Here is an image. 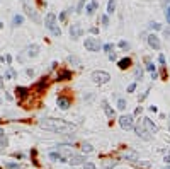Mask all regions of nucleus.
Returning <instances> with one entry per match:
<instances>
[{
	"label": "nucleus",
	"instance_id": "1",
	"mask_svg": "<svg viewBox=\"0 0 170 169\" xmlns=\"http://www.w3.org/2000/svg\"><path fill=\"white\" fill-rule=\"evenodd\" d=\"M39 127L44 130H51V132H58V133H68L75 130V125L60 118H44L39 121Z\"/></svg>",
	"mask_w": 170,
	"mask_h": 169
},
{
	"label": "nucleus",
	"instance_id": "2",
	"mask_svg": "<svg viewBox=\"0 0 170 169\" xmlns=\"http://www.w3.org/2000/svg\"><path fill=\"white\" fill-rule=\"evenodd\" d=\"M44 26L53 32V36H56V38L61 36V29L56 26V16H54L53 12H49L48 16H46V19H44Z\"/></svg>",
	"mask_w": 170,
	"mask_h": 169
},
{
	"label": "nucleus",
	"instance_id": "3",
	"mask_svg": "<svg viewBox=\"0 0 170 169\" xmlns=\"http://www.w3.org/2000/svg\"><path fill=\"white\" fill-rule=\"evenodd\" d=\"M92 80L95 82V84L102 85V84H107L109 80H111V75L104 72V70H94L92 72Z\"/></svg>",
	"mask_w": 170,
	"mask_h": 169
},
{
	"label": "nucleus",
	"instance_id": "4",
	"mask_svg": "<svg viewBox=\"0 0 170 169\" xmlns=\"http://www.w3.org/2000/svg\"><path fill=\"white\" fill-rule=\"evenodd\" d=\"M85 48H87L89 51H99L102 48V45L95 38H87V39H85Z\"/></svg>",
	"mask_w": 170,
	"mask_h": 169
},
{
	"label": "nucleus",
	"instance_id": "5",
	"mask_svg": "<svg viewBox=\"0 0 170 169\" xmlns=\"http://www.w3.org/2000/svg\"><path fill=\"white\" fill-rule=\"evenodd\" d=\"M119 125H121L122 130H129V128H133L134 121H133V115H122L119 118Z\"/></svg>",
	"mask_w": 170,
	"mask_h": 169
},
{
	"label": "nucleus",
	"instance_id": "6",
	"mask_svg": "<svg viewBox=\"0 0 170 169\" xmlns=\"http://www.w3.org/2000/svg\"><path fill=\"white\" fill-rule=\"evenodd\" d=\"M22 7H24V12L31 17L32 21H34V22H39V16H37V12L34 11V7L29 5V4H22Z\"/></svg>",
	"mask_w": 170,
	"mask_h": 169
},
{
	"label": "nucleus",
	"instance_id": "7",
	"mask_svg": "<svg viewBox=\"0 0 170 169\" xmlns=\"http://www.w3.org/2000/svg\"><path fill=\"white\" fill-rule=\"evenodd\" d=\"M141 125H143V128H145L148 133H157V125H155V123L151 121L150 118H143Z\"/></svg>",
	"mask_w": 170,
	"mask_h": 169
},
{
	"label": "nucleus",
	"instance_id": "8",
	"mask_svg": "<svg viewBox=\"0 0 170 169\" xmlns=\"http://www.w3.org/2000/svg\"><path fill=\"white\" fill-rule=\"evenodd\" d=\"M82 32H84V29H82L80 24H72V27H70V36H72V39H78L82 36Z\"/></svg>",
	"mask_w": 170,
	"mask_h": 169
},
{
	"label": "nucleus",
	"instance_id": "9",
	"mask_svg": "<svg viewBox=\"0 0 170 169\" xmlns=\"http://www.w3.org/2000/svg\"><path fill=\"white\" fill-rule=\"evenodd\" d=\"M146 39H148L150 48H153V50H160V39H158V36H157V34H150Z\"/></svg>",
	"mask_w": 170,
	"mask_h": 169
},
{
	"label": "nucleus",
	"instance_id": "10",
	"mask_svg": "<svg viewBox=\"0 0 170 169\" xmlns=\"http://www.w3.org/2000/svg\"><path fill=\"white\" fill-rule=\"evenodd\" d=\"M68 162L72 164V166H78V164H85V157H84V155H77V154H73V155H70Z\"/></svg>",
	"mask_w": 170,
	"mask_h": 169
},
{
	"label": "nucleus",
	"instance_id": "11",
	"mask_svg": "<svg viewBox=\"0 0 170 169\" xmlns=\"http://www.w3.org/2000/svg\"><path fill=\"white\" fill-rule=\"evenodd\" d=\"M122 159H126V161H133V162H136L138 161V154L134 152V150H124L122 152Z\"/></svg>",
	"mask_w": 170,
	"mask_h": 169
},
{
	"label": "nucleus",
	"instance_id": "12",
	"mask_svg": "<svg viewBox=\"0 0 170 169\" xmlns=\"http://www.w3.org/2000/svg\"><path fill=\"white\" fill-rule=\"evenodd\" d=\"M134 130H136V135H138V137H141L143 140H150V138H151L148 135V132L143 128V125H136V128H134Z\"/></svg>",
	"mask_w": 170,
	"mask_h": 169
},
{
	"label": "nucleus",
	"instance_id": "13",
	"mask_svg": "<svg viewBox=\"0 0 170 169\" xmlns=\"http://www.w3.org/2000/svg\"><path fill=\"white\" fill-rule=\"evenodd\" d=\"M116 161L114 159H104L102 161V169H112V167H116Z\"/></svg>",
	"mask_w": 170,
	"mask_h": 169
},
{
	"label": "nucleus",
	"instance_id": "14",
	"mask_svg": "<svg viewBox=\"0 0 170 169\" xmlns=\"http://www.w3.org/2000/svg\"><path fill=\"white\" fill-rule=\"evenodd\" d=\"M27 55L29 57H37L39 55V46L37 45H31V46L27 48Z\"/></svg>",
	"mask_w": 170,
	"mask_h": 169
},
{
	"label": "nucleus",
	"instance_id": "15",
	"mask_svg": "<svg viewBox=\"0 0 170 169\" xmlns=\"http://www.w3.org/2000/svg\"><path fill=\"white\" fill-rule=\"evenodd\" d=\"M102 108H104V111H106L107 116H109V118H114V109L107 104V101H102Z\"/></svg>",
	"mask_w": 170,
	"mask_h": 169
},
{
	"label": "nucleus",
	"instance_id": "16",
	"mask_svg": "<svg viewBox=\"0 0 170 169\" xmlns=\"http://www.w3.org/2000/svg\"><path fill=\"white\" fill-rule=\"evenodd\" d=\"M97 7H99V2H97V0H92L90 4H89V7H87V14H89V16H92V14L95 12Z\"/></svg>",
	"mask_w": 170,
	"mask_h": 169
},
{
	"label": "nucleus",
	"instance_id": "17",
	"mask_svg": "<svg viewBox=\"0 0 170 169\" xmlns=\"http://www.w3.org/2000/svg\"><path fill=\"white\" fill-rule=\"evenodd\" d=\"M58 106L61 108V109H68L70 108V99H66V97H58Z\"/></svg>",
	"mask_w": 170,
	"mask_h": 169
},
{
	"label": "nucleus",
	"instance_id": "18",
	"mask_svg": "<svg viewBox=\"0 0 170 169\" xmlns=\"http://www.w3.org/2000/svg\"><path fill=\"white\" fill-rule=\"evenodd\" d=\"M68 79H72V72H68V70L58 72V80H68Z\"/></svg>",
	"mask_w": 170,
	"mask_h": 169
},
{
	"label": "nucleus",
	"instance_id": "19",
	"mask_svg": "<svg viewBox=\"0 0 170 169\" xmlns=\"http://www.w3.org/2000/svg\"><path fill=\"white\" fill-rule=\"evenodd\" d=\"M119 69H129V67H131V58H122V60H119Z\"/></svg>",
	"mask_w": 170,
	"mask_h": 169
},
{
	"label": "nucleus",
	"instance_id": "20",
	"mask_svg": "<svg viewBox=\"0 0 170 169\" xmlns=\"http://www.w3.org/2000/svg\"><path fill=\"white\" fill-rule=\"evenodd\" d=\"M12 24H14V26H21V24H22V16H21V14L14 16V19H12Z\"/></svg>",
	"mask_w": 170,
	"mask_h": 169
},
{
	"label": "nucleus",
	"instance_id": "21",
	"mask_svg": "<svg viewBox=\"0 0 170 169\" xmlns=\"http://www.w3.org/2000/svg\"><path fill=\"white\" fill-rule=\"evenodd\" d=\"M114 9H116V0H109V4H107V12H109V14H112V12H114Z\"/></svg>",
	"mask_w": 170,
	"mask_h": 169
},
{
	"label": "nucleus",
	"instance_id": "22",
	"mask_svg": "<svg viewBox=\"0 0 170 169\" xmlns=\"http://www.w3.org/2000/svg\"><path fill=\"white\" fill-rule=\"evenodd\" d=\"M5 167L7 169H21V164H17V162H5Z\"/></svg>",
	"mask_w": 170,
	"mask_h": 169
},
{
	"label": "nucleus",
	"instance_id": "23",
	"mask_svg": "<svg viewBox=\"0 0 170 169\" xmlns=\"http://www.w3.org/2000/svg\"><path fill=\"white\" fill-rule=\"evenodd\" d=\"M82 150H84V152H92L94 147H92L90 143H82Z\"/></svg>",
	"mask_w": 170,
	"mask_h": 169
},
{
	"label": "nucleus",
	"instance_id": "24",
	"mask_svg": "<svg viewBox=\"0 0 170 169\" xmlns=\"http://www.w3.org/2000/svg\"><path fill=\"white\" fill-rule=\"evenodd\" d=\"M68 63H75V65H80V60L77 58V57H68Z\"/></svg>",
	"mask_w": 170,
	"mask_h": 169
},
{
	"label": "nucleus",
	"instance_id": "25",
	"mask_svg": "<svg viewBox=\"0 0 170 169\" xmlns=\"http://www.w3.org/2000/svg\"><path fill=\"white\" fill-rule=\"evenodd\" d=\"M117 108H119V109H124V108H126V101L122 99H117Z\"/></svg>",
	"mask_w": 170,
	"mask_h": 169
},
{
	"label": "nucleus",
	"instance_id": "26",
	"mask_svg": "<svg viewBox=\"0 0 170 169\" xmlns=\"http://www.w3.org/2000/svg\"><path fill=\"white\" fill-rule=\"evenodd\" d=\"M12 77H16V72H14L12 69H9L5 72V79H12Z\"/></svg>",
	"mask_w": 170,
	"mask_h": 169
},
{
	"label": "nucleus",
	"instance_id": "27",
	"mask_svg": "<svg viewBox=\"0 0 170 169\" xmlns=\"http://www.w3.org/2000/svg\"><path fill=\"white\" fill-rule=\"evenodd\" d=\"M49 157L53 159V161H60V154H58V150H56V152H49Z\"/></svg>",
	"mask_w": 170,
	"mask_h": 169
},
{
	"label": "nucleus",
	"instance_id": "28",
	"mask_svg": "<svg viewBox=\"0 0 170 169\" xmlns=\"http://www.w3.org/2000/svg\"><path fill=\"white\" fill-rule=\"evenodd\" d=\"M146 62H148V63H146V69H148V70H150V72H151V74H153V72H155V65H153V63H151V62H150V60H148V58H146Z\"/></svg>",
	"mask_w": 170,
	"mask_h": 169
},
{
	"label": "nucleus",
	"instance_id": "29",
	"mask_svg": "<svg viewBox=\"0 0 170 169\" xmlns=\"http://www.w3.org/2000/svg\"><path fill=\"white\" fill-rule=\"evenodd\" d=\"M84 169H97V167H95V164H94V162H85L84 164Z\"/></svg>",
	"mask_w": 170,
	"mask_h": 169
},
{
	"label": "nucleus",
	"instance_id": "30",
	"mask_svg": "<svg viewBox=\"0 0 170 169\" xmlns=\"http://www.w3.org/2000/svg\"><path fill=\"white\" fill-rule=\"evenodd\" d=\"M165 17H167V24H170V2H169V7L165 11Z\"/></svg>",
	"mask_w": 170,
	"mask_h": 169
},
{
	"label": "nucleus",
	"instance_id": "31",
	"mask_svg": "<svg viewBox=\"0 0 170 169\" xmlns=\"http://www.w3.org/2000/svg\"><path fill=\"white\" fill-rule=\"evenodd\" d=\"M104 50H106L107 53H112V45H111V43H107V45H104Z\"/></svg>",
	"mask_w": 170,
	"mask_h": 169
},
{
	"label": "nucleus",
	"instance_id": "32",
	"mask_svg": "<svg viewBox=\"0 0 170 169\" xmlns=\"http://www.w3.org/2000/svg\"><path fill=\"white\" fill-rule=\"evenodd\" d=\"M102 24H104V26H109V17L107 16H102Z\"/></svg>",
	"mask_w": 170,
	"mask_h": 169
},
{
	"label": "nucleus",
	"instance_id": "33",
	"mask_svg": "<svg viewBox=\"0 0 170 169\" xmlns=\"http://www.w3.org/2000/svg\"><path fill=\"white\" fill-rule=\"evenodd\" d=\"M150 26L153 27V29H162V26H160L158 22H151V24H150Z\"/></svg>",
	"mask_w": 170,
	"mask_h": 169
},
{
	"label": "nucleus",
	"instance_id": "34",
	"mask_svg": "<svg viewBox=\"0 0 170 169\" xmlns=\"http://www.w3.org/2000/svg\"><path fill=\"white\" fill-rule=\"evenodd\" d=\"M134 89H136V84H129V87H128V92H133Z\"/></svg>",
	"mask_w": 170,
	"mask_h": 169
},
{
	"label": "nucleus",
	"instance_id": "35",
	"mask_svg": "<svg viewBox=\"0 0 170 169\" xmlns=\"http://www.w3.org/2000/svg\"><path fill=\"white\" fill-rule=\"evenodd\" d=\"M7 145V140H5V137L4 138H0V147H5Z\"/></svg>",
	"mask_w": 170,
	"mask_h": 169
},
{
	"label": "nucleus",
	"instance_id": "36",
	"mask_svg": "<svg viewBox=\"0 0 170 169\" xmlns=\"http://www.w3.org/2000/svg\"><path fill=\"white\" fill-rule=\"evenodd\" d=\"M158 62L162 65H165V57H163V55H160V57H158Z\"/></svg>",
	"mask_w": 170,
	"mask_h": 169
},
{
	"label": "nucleus",
	"instance_id": "37",
	"mask_svg": "<svg viewBox=\"0 0 170 169\" xmlns=\"http://www.w3.org/2000/svg\"><path fill=\"white\" fill-rule=\"evenodd\" d=\"M163 34H165V38H170V29H167V27H165V29H163Z\"/></svg>",
	"mask_w": 170,
	"mask_h": 169
},
{
	"label": "nucleus",
	"instance_id": "38",
	"mask_svg": "<svg viewBox=\"0 0 170 169\" xmlns=\"http://www.w3.org/2000/svg\"><path fill=\"white\" fill-rule=\"evenodd\" d=\"M141 75H143V70L138 69V70H136V77H139V79H141Z\"/></svg>",
	"mask_w": 170,
	"mask_h": 169
},
{
	"label": "nucleus",
	"instance_id": "39",
	"mask_svg": "<svg viewBox=\"0 0 170 169\" xmlns=\"http://www.w3.org/2000/svg\"><path fill=\"white\" fill-rule=\"evenodd\" d=\"M84 2H85V0H80V4H78V11H77V12H82V7H84Z\"/></svg>",
	"mask_w": 170,
	"mask_h": 169
},
{
	"label": "nucleus",
	"instance_id": "40",
	"mask_svg": "<svg viewBox=\"0 0 170 169\" xmlns=\"http://www.w3.org/2000/svg\"><path fill=\"white\" fill-rule=\"evenodd\" d=\"M119 46H121V48H128V43L126 41H119Z\"/></svg>",
	"mask_w": 170,
	"mask_h": 169
},
{
	"label": "nucleus",
	"instance_id": "41",
	"mask_svg": "<svg viewBox=\"0 0 170 169\" xmlns=\"http://www.w3.org/2000/svg\"><path fill=\"white\" fill-rule=\"evenodd\" d=\"M109 60H116V53H109Z\"/></svg>",
	"mask_w": 170,
	"mask_h": 169
},
{
	"label": "nucleus",
	"instance_id": "42",
	"mask_svg": "<svg viewBox=\"0 0 170 169\" xmlns=\"http://www.w3.org/2000/svg\"><path fill=\"white\" fill-rule=\"evenodd\" d=\"M65 17H66V12H63V14H60V21H65Z\"/></svg>",
	"mask_w": 170,
	"mask_h": 169
},
{
	"label": "nucleus",
	"instance_id": "43",
	"mask_svg": "<svg viewBox=\"0 0 170 169\" xmlns=\"http://www.w3.org/2000/svg\"><path fill=\"white\" fill-rule=\"evenodd\" d=\"M5 62H7V63H10V62H12V57H10V55H9V57H5Z\"/></svg>",
	"mask_w": 170,
	"mask_h": 169
},
{
	"label": "nucleus",
	"instance_id": "44",
	"mask_svg": "<svg viewBox=\"0 0 170 169\" xmlns=\"http://www.w3.org/2000/svg\"><path fill=\"white\" fill-rule=\"evenodd\" d=\"M165 162L170 164V154H169V155H165Z\"/></svg>",
	"mask_w": 170,
	"mask_h": 169
},
{
	"label": "nucleus",
	"instance_id": "45",
	"mask_svg": "<svg viewBox=\"0 0 170 169\" xmlns=\"http://www.w3.org/2000/svg\"><path fill=\"white\" fill-rule=\"evenodd\" d=\"M0 87H4V77H0Z\"/></svg>",
	"mask_w": 170,
	"mask_h": 169
},
{
	"label": "nucleus",
	"instance_id": "46",
	"mask_svg": "<svg viewBox=\"0 0 170 169\" xmlns=\"http://www.w3.org/2000/svg\"><path fill=\"white\" fill-rule=\"evenodd\" d=\"M0 27H2V22H0Z\"/></svg>",
	"mask_w": 170,
	"mask_h": 169
}]
</instances>
